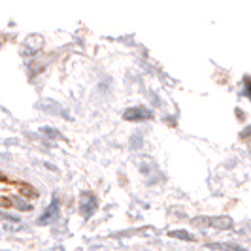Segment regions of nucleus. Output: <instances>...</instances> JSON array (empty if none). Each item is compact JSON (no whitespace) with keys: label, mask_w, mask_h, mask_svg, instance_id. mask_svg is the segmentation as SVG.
I'll list each match as a JSON object with an SVG mask.
<instances>
[{"label":"nucleus","mask_w":251,"mask_h":251,"mask_svg":"<svg viewBox=\"0 0 251 251\" xmlns=\"http://www.w3.org/2000/svg\"><path fill=\"white\" fill-rule=\"evenodd\" d=\"M170 236H172V238L185 240V242H193V240H195V236H191V234L185 232V230H172V232H170Z\"/></svg>","instance_id":"5"},{"label":"nucleus","mask_w":251,"mask_h":251,"mask_svg":"<svg viewBox=\"0 0 251 251\" xmlns=\"http://www.w3.org/2000/svg\"><path fill=\"white\" fill-rule=\"evenodd\" d=\"M193 225H210L215 226V228H230L232 219H228V217H199V219H193Z\"/></svg>","instance_id":"2"},{"label":"nucleus","mask_w":251,"mask_h":251,"mask_svg":"<svg viewBox=\"0 0 251 251\" xmlns=\"http://www.w3.org/2000/svg\"><path fill=\"white\" fill-rule=\"evenodd\" d=\"M244 97H250V79L244 77Z\"/></svg>","instance_id":"7"},{"label":"nucleus","mask_w":251,"mask_h":251,"mask_svg":"<svg viewBox=\"0 0 251 251\" xmlns=\"http://www.w3.org/2000/svg\"><path fill=\"white\" fill-rule=\"evenodd\" d=\"M97 206H99V202H97V197L95 195H91V193H85L83 197H81V202H79V210H81V214L85 215V217H91L93 212L97 210Z\"/></svg>","instance_id":"3"},{"label":"nucleus","mask_w":251,"mask_h":251,"mask_svg":"<svg viewBox=\"0 0 251 251\" xmlns=\"http://www.w3.org/2000/svg\"><path fill=\"white\" fill-rule=\"evenodd\" d=\"M125 121H132V123H140V121H148L151 119V112L144 106H134V108H128L123 113Z\"/></svg>","instance_id":"1"},{"label":"nucleus","mask_w":251,"mask_h":251,"mask_svg":"<svg viewBox=\"0 0 251 251\" xmlns=\"http://www.w3.org/2000/svg\"><path fill=\"white\" fill-rule=\"evenodd\" d=\"M57 214H59V202H57V199H53L51 201V204L48 206V210L42 214V217L38 219V225H48V223H51L55 217H57Z\"/></svg>","instance_id":"4"},{"label":"nucleus","mask_w":251,"mask_h":251,"mask_svg":"<svg viewBox=\"0 0 251 251\" xmlns=\"http://www.w3.org/2000/svg\"><path fill=\"white\" fill-rule=\"evenodd\" d=\"M208 248H212V250H221V251H244L242 248H232V246H223V244H208Z\"/></svg>","instance_id":"6"}]
</instances>
